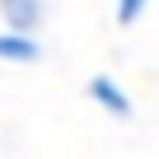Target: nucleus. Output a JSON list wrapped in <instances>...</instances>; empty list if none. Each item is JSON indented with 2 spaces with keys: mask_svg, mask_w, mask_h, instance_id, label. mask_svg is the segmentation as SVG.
Instances as JSON below:
<instances>
[{
  "mask_svg": "<svg viewBox=\"0 0 159 159\" xmlns=\"http://www.w3.org/2000/svg\"><path fill=\"white\" fill-rule=\"evenodd\" d=\"M145 5L150 0H117V24H136L145 14Z\"/></svg>",
  "mask_w": 159,
  "mask_h": 159,
  "instance_id": "nucleus-4",
  "label": "nucleus"
},
{
  "mask_svg": "<svg viewBox=\"0 0 159 159\" xmlns=\"http://www.w3.org/2000/svg\"><path fill=\"white\" fill-rule=\"evenodd\" d=\"M89 94H94L112 117H131V98H126V89L117 84L112 75H94V80H89Z\"/></svg>",
  "mask_w": 159,
  "mask_h": 159,
  "instance_id": "nucleus-2",
  "label": "nucleus"
},
{
  "mask_svg": "<svg viewBox=\"0 0 159 159\" xmlns=\"http://www.w3.org/2000/svg\"><path fill=\"white\" fill-rule=\"evenodd\" d=\"M42 56V47H38V38L33 33H0V61H19V66H33Z\"/></svg>",
  "mask_w": 159,
  "mask_h": 159,
  "instance_id": "nucleus-3",
  "label": "nucleus"
},
{
  "mask_svg": "<svg viewBox=\"0 0 159 159\" xmlns=\"http://www.w3.org/2000/svg\"><path fill=\"white\" fill-rule=\"evenodd\" d=\"M0 14L10 33H33L42 24V0H0Z\"/></svg>",
  "mask_w": 159,
  "mask_h": 159,
  "instance_id": "nucleus-1",
  "label": "nucleus"
}]
</instances>
